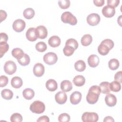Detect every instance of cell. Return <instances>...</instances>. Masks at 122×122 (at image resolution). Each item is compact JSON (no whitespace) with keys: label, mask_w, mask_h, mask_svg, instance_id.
Returning <instances> with one entry per match:
<instances>
[{"label":"cell","mask_w":122,"mask_h":122,"mask_svg":"<svg viewBox=\"0 0 122 122\" xmlns=\"http://www.w3.org/2000/svg\"><path fill=\"white\" fill-rule=\"evenodd\" d=\"M101 93L100 87L97 85H93L89 90L86 96V101L89 104H95L98 100Z\"/></svg>","instance_id":"obj_1"},{"label":"cell","mask_w":122,"mask_h":122,"mask_svg":"<svg viewBox=\"0 0 122 122\" xmlns=\"http://www.w3.org/2000/svg\"><path fill=\"white\" fill-rule=\"evenodd\" d=\"M62 21L65 23H69L71 25H75L77 23V20L71 12L65 11L61 16Z\"/></svg>","instance_id":"obj_2"},{"label":"cell","mask_w":122,"mask_h":122,"mask_svg":"<svg viewBox=\"0 0 122 122\" xmlns=\"http://www.w3.org/2000/svg\"><path fill=\"white\" fill-rule=\"evenodd\" d=\"M30 109L33 113L41 114L44 112L45 106L44 103L40 101H35L30 105Z\"/></svg>","instance_id":"obj_3"},{"label":"cell","mask_w":122,"mask_h":122,"mask_svg":"<svg viewBox=\"0 0 122 122\" xmlns=\"http://www.w3.org/2000/svg\"><path fill=\"white\" fill-rule=\"evenodd\" d=\"M98 118L97 113L93 112H85L81 116L82 121L84 122H96Z\"/></svg>","instance_id":"obj_4"},{"label":"cell","mask_w":122,"mask_h":122,"mask_svg":"<svg viewBox=\"0 0 122 122\" xmlns=\"http://www.w3.org/2000/svg\"><path fill=\"white\" fill-rule=\"evenodd\" d=\"M58 60V57L56 53L50 52L46 53L43 56V61L44 62L48 65L55 64Z\"/></svg>","instance_id":"obj_5"},{"label":"cell","mask_w":122,"mask_h":122,"mask_svg":"<svg viewBox=\"0 0 122 122\" xmlns=\"http://www.w3.org/2000/svg\"><path fill=\"white\" fill-rule=\"evenodd\" d=\"M17 70V66L15 63L12 61H6L4 66V70L6 73L9 75L14 74Z\"/></svg>","instance_id":"obj_6"},{"label":"cell","mask_w":122,"mask_h":122,"mask_svg":"<svg viewBox=\"0 0 122 122\" xmlns=\"http://www.w3.org/2000/svg\"><path fill=\"white\" fill-rule=\"evenodd\" d=\"M101 20L100 16L95 13L90 14L87 17V22L91 26H95L99 24Z\"/></svg>","instance_id":"obj_7"},{"label":"cell","mask_w":122,"mask_h":122,"mask_svg":"<svg viewBox=\"0 0 122 122\" xmlns=\"http://www.w3.org/2000/svg\"><path fill=\"white\" fill-rule=\"evenodd\" d=\"M26 26L25 22L21 19L15 20L12 24L13 29L16 32H21L25 29Z\"/></svg>","instance_id":"obj_8"},{"label":"cell","mask_w":122,"mask_h":122,"mask_svg":"<svg viewBox=\"0 0 122 122\" xmlns=\"http://www.w3.org/2000/svg\"><path fill=\"white\" fill-rule=\"evenodd\" d=\"M36 34L37 38L40 39H44L47 36L48 31L45 26L40 25L36 28Z\"/></svg>","instance_id":"obj_9"},{"label":"cell","mask_w":122,"mask_h":122,"mask_svg":"<svg viewBox=\"0 0 122 122\" xmlns=\"http://www.w3.org/2000/svg\"><path fill=\"white\" fill-rule=\"evenodd\" d=\"M45 71V68L43 65L41 63L35 64L33 68V72L36 77H41L43 75Z\"/></svg>","instance_id":"obj_10"},{"label":"cell","mask_w":122,"mask_h":122,"mask_svg":"<svg viewBox=\"0 0 122 122\" xmlns=\"http://www.w3.org/2000/svg\"><path fill=\"white\" fill-rule=\"evenodd\" d=\"M102 13L104 16L107 18H111L115 13V8L109 5H106L102 9Z\"/></svg>","instance_id":"obj_11"},{"label":"cell","mask_w":122,"mask_h":122,"mask_svg":"<svg viewBox=\"0 0 122 122\" xmlns=\"http://www.w3.org/2000/svg\"><path fill=\"white\" fill-rule=\"evenodd\" d=\"M56 102L60 104L65 103L67 100V96L64 92H59L55 95Z\"/></svg>","instance_id":"obj_12"},{"label":"cell","mask_w":122,"mask_h":122,"mask_svg":"<svg viewBox=\"0 0 122 122\" xmlns=\"http://www.w3.org/2000/svg\"><path fill=\"white\" fill-rule=\"evenodd\" d=\"M81 94L80 92L75 91L72 92L70 96V102L71 104L76 105L78 104L81 99Z\"/></svg>","instance_id":"obj_13"},{"label":"cell","mask_w":122,"mask_h":122,"mask_svg":"<svg viewBox=\"0 0 122 122\" xmlns=\"http://www.w3.org/2000/svg\"><path fill=\"white\" fill-rule=\"evenodd\" d=\"M106 104L109 107L115 106L117 102V99L115 95L111 93H108L105 97Z\"/></svg>","instance_id":"obj_14"},{"label":"cell","mask_w":122,"mask_h":122,"mask_svg":"<svg viewBox=\"0 0 122 122\" xmlns=\"http://www.w3.org/2000/svg\"><path fill=\"white\" fill-rule=\"evenodd\" d=\"M87 61L90 67L94 68L98 65L100 62V59L97 55L92 54L88 57Z\"/></svg>","instance_id":"obj_15"},{"label":"cell","mask_w":122,"mask_h":122,"mask_svg":"<svg viewBox=\"0 0 122 122\" xmlns=\"http://www.w3.org/2000/svg\"><path fill=\"white\" fill-rule=\"evenodd\" d=\"M26 36L29 41H35L38 38L36 34V29L33 27L28 29L26 33Z\"/></svg>","instance_id":"obj_16"},{"label":"cell","mask_w":122,"mask_h":122,"mask_svg":"<svg viewBox=\"0 0 122 122\" xmlns=\"http://www.w3.org/2000/svg\"><path fill=\"white\" fill-rule=\"evenodd\" d=\"M48 44L51 47L55 48L58 47L61 44V39L57 36H52L49 39Z\"/></svg>","instance_id":"obj_17"},{"label":"cell","mask_w":122,"mask_h":122,"mask_svg":"<svg viewBox=\"0 0 122 122\" xmlns=\"http://www.w3.org/2000/svg\"><path fill=\"white\" fill-rule=\"evenodd\" d=\"M46 87L50 92H54L57 89L58 85L55 80L49 79L46 82Z\"/></svg>","instance_id":"obj_18"},{"label":"cell","mask_w":122,"mask_h":122,"mask_svg":"<svg viewBox=\"0 0 122 122\" xmlns=\"http://www.w3.org/2000/svg\"><path fill=\"white\" fill-rule=\"evenodd\" d=\"M72 85L71 82L69 80H64L61 83V89L64 92H68L71 90Z\"/></svg>","instance_id":"obj_19"},{"label":"cell","mask_w":122,"mask_h":122,"mask_svg":"<svg viewBox=\"0 0 122 122\" xmlns=\"http://www.w3.org/2000/svg\"><path fill=\"white\" fill-rule=\"evenodd\" d=\"M22 79L18 76L13 77L11 80V86L16 89L20 88L22 86Z\"/></svg>","instance_id":"obj_20"},{"label":"cell","mask_w":122,"mask_h":122,"mask_svg":"<svg viewBox=\"0 0 122 122\" xmlns=\"http://www.w3.org/2000/svg\"><path fill=\"white\" fill-rule=\"evenodd\" d=\"M73 82L76 86H82L85 82V79L82 75H77L73 78Z\"/></svg>","instance_id":"obj_21"},{"label":"cell","mask_w":122,"mask_h":122,"mask_svg":"<svg viewBox=\"0 0 122 122\" xmlns=\"http://www.w3.org/2000/svg\"><path fill=\"white\" fill-rule=\"evenodd\" d=\"M22 94L23 97L26 100H31L34 96V91L30 88H26L24 89L22 92Z\"/></svg>","instance_id":"obj_22"},{"label":"cell","mask_w":122,"mask_h":122,"mask_svg":"<svg viewBox=\"0 0 122 122\" xmlns=\"http://www.w3.org/2000/svg\"><path fill=\"white\" fill-rule=\"evenodd\" d=\"M24 53L23 51L20 48H14L12 50L11 54L13 57L17 60H19L21 59L24 55Z\"/></svg>","instance_id":"obj_23"},{"label":"cell","mask_w":122,"mask_h":122,"mask_svg":"<svg viewBox=\"0 0 122 122\" xmlns=\"http://www.w3.org/2000/svg\"><path fill=\"white\" fill-rule=\"evenodd\" d=\"M92 38L90 34H85L84 35L81 40V44L84 46H87L89 45L92 42Z\"/></svg>","instance_id":"obj_24"},{"label":"cell","mask_w":122,"mask_h":122,"mask_svg":"<svg viewBox=\"0 0 122 122\" xmlns=\"http://www.w3.org/2000/svg\"><path fill=\"white\" fill-rule=\"evenodd\" d=\"M110 83L107 81H103L100 84L101 92L103 94H108L110 92L109 87Z\"/></svg>","instance_id":"obj_25"},{"label":"cell","mask_w":122,"mask_h":122,"mask_svg":"<svg viewBox=\"0 0 122 122\" xmlns=\"http://www.w3.org/2000/svg\"><path fill=\"white\" fill-rule=\"evenodd\" d=\"M74 67L78 71H83L86 68L85 62L82 60H78L74 64Z\"/></svg>","instance_id":"obj_26"},{"label":"cell","mask_w":122,"mask_h":122,"mask_svg":"<svg viewBox=\"0 0 122 122\" xmlns=\"http://www.w3.org/2000/svg\"><path fill=\"white\" fill-rule=\"evenodd\" d=\"M1 95L2 97L4 99L9 100L12 99V98L13 97V93L11 90L7 89H5L2 90Z\"/></svg>","instance_id":"obj_27"},{"label":"cell","mask_w":122,"mask_h":122,"mask_svg":"<svg viewBox=\"0 0 122 122\" xmlns=\"http://www.w3.org/2000/svg\"><path fill=\"white\" fill-rule=\"evenodd\" d=\"M110 50L108 47L102 43H101L98 47V51L102 55H107L109 53Z\"/></svg>","instance_id":"obj_28"},{"label":"cell","mask_w":122,"mask_h":122,"mask_svg":"<svg viewBox=\"0 0 122 122\" xmlns=\"http://www.w3.org/2000/svg\"><path fill=\"white\" fill-rule=\"evenodd\" d=\"M110 89L113 92H118L121 89V85L120 82L114 81L110 83Z\"/></svg>","instance_id":"obj_29"},{"label":"cell","mask_w":122,"mask_h":122,"mask_svg":"<svg viewBox=\"0 0 122 122\" xmlns=\"http://www.w3.org/2000/svg\"><path fill=\"white\" fill-rule=\"evenodd\" d=\"M35 14L34 10L33 9L29 8L24 10L23 11V16L27 19H32Z\"/></svg>","instance_id":"obj_30"},{"label":"cell","mask_w":122,"mask_h":122,"mask_svg":"<svg viewBox=\"0 0 122 122\" xmlns=\"http://www.w3.org/2000/svg\"><path fill=\"white\" fill-rule=\"evenodd\" d=\"M108 65L111 70H115L119 67V62L116 59H112L109 61Z\"/></svg>","instance_id":"obj_31"},{"label":"cell","mask_w":122,"mask_h":122,"mask_svg":"<svg viewBox=\"0 0 122 122\" xmlns=\"http://www.w3.org/2000/svg\"><path fill=\"white\" fill-rule=\"evenodd\" d=\"M9 48V44L7 42H0V58L2 57L3 55L8 51Z\"/></svg>","instance_id":"obj_32"},{"label":"cell","mask_w":122,"mask_h":122,"mask_svg":"<svg viewBox=\"0 0 122 122\" xmlns=\"http://www.w3.org/2000/svg\"><path fill=\"white\" fill-rule=\"evenodd\" d=\"M18 62L22 66H26L28 65L30 62V58L29 56L25 53L23 57L19 60H17Z\"/></svg>","instance_id":"obj_33"},{"label":"cell","mask_w":122,"mask_h":122,"mask_svg":"<svg viewBox=\"0 0 122 122\" xmlns=\"http://www.w3.org/2000/svg\"><path fill=\"white\" fill-rule=\"evenodd\" d=\"M36 50L39 52H44L47 48L46 43L43 41H40L36 43L35 45Z\"/></svg>","instance_id":"obj_34"},{"label":"cell","mask_w":122,"mask_h":122,"mask_svg":"<svg viewBox=\"0 0 122 122\" xmlns=\"http://www.w3.org/2000/svg\"><path fill=\"white\" fill-rule=\"evenodd\" d=\"M75 51V49L71 46L66 45L63 49V51L64 55L66 56H70L72 55Z\"/></svg>","instance_id":"obj_35"},{"label":"cell","mask_w":122,"mask_h":122,"mask_svg":"<svg viewBox=\"0 0 122 122\" xmlns=\"http://www.w3.org/2000/svg\"><path fill=\"white\" fill-rule=\"evenodd\" d=\"M66 45H69L72 47L75 50L78 47V43L77 41L74 39H69L67 40L65 43Z\"/></svg>","instance_id":"obj_36"},{"label":"cell","mask_w":122,"mask_h":122,"mask_svg":"<svg viewBox=\"0 0 122 122\" xmlns=\"http://www.w3.org/2000/svg\"><path fill=\"white\" fill-rule=\"evenodd\" d=\"M22 121V117L19 113H14L10 116V121L12 122H21Z\"/></svg>","instance_id":"obj_37"},{"label":"cell","mask_w":122,"mask_h":122,"mask_svg":"<svg viewBox=\"0 0 122 122\" xmlns=\"http://www.w3.org/2000/svg\"><path fill=\"white\" fill-rule=\"evenodd\" d=\"M58 4L61 8L66 9L70 6V1L69 0H60L58 1Z\"/></svg>","instance_id":"obj_38"},{"label":"cell","mask_w":122,"mask_h":122,"mask_svg":"<svg viewBox=\"0 0 122 122\" xmlns=\"http://www.w3.org/2000/svg\"><path fill=\"white\" fill-rule=\"evenodd\" d=\"M70 116L67 113H63L58 117V121L60 122H68L70 121Z\"/></svg>","instance_id":"obj_39"},{"label":"cell","mask_w":122,"mask_h":122,"mask_svg":"<svg viewBox=\"0 0 122 122\" xmlns=\"http://www.w3.org/2000/svg\"><path fill=\"white\" fill-rule=\"evenodd\" d=\"M101 43L106 45L107 47H108V48L110 49V50L112 49L114 46V42H113V41L109 39H107L103 40L101 42Z\"/></svg>","instance_id":"obj_40"},{"label":"cell","mask_w":122,"mask_h":122,"mask_svg":"<svg viewBox=\"0 0 122 122\" xmlns=\"http://www.w3.org/2000/svg\"><path fill=\"white\" fill-rule=\"evenodd\" d=\"M8 83V78L7 76L1 75L0 77V87H4Z\"/></svg>","instance_id":"obj_41"},{"label":"cell","mask_w":122,"mask_h":122,"mask_svg":"<svg viewBox=\"0 0 122 122\" xmlns=\"http://www.w3.org/2000/svg\"><path fill=\"white\" fill-rule=\"evenodd\" d=\"M120 0H108L107 4L108 5L112 6L115 8L119 4Z\"/></svg>","instance_id":"obj_42"},{"label":"cell","mask_w":122,"mask_h":122,"mask_svg":"<svg viewBox=\"0 0 122 122\" xmlns=\"http://www.w3.org/2000/svg\"><path fill=\"white\" fill-rule=\"evenodd\" d=\"M122 71H119L117 72L114 75V79L116 81L120 82V83L122 82Z\"/></svg>","instance_id":"obj_43"},{"label":"cell","mask_w":122,"mask_h":122,"mask_svg":"<svg viewBox=\"0 0 122 122\" xmlns=\"http://www.w3.org/2000/svg\"><path fill=\"white\" fill-rule=\"evenodd\" d=\"M0 42H7L8 40V36L6 33L4 32H1L0 33Z\"/></svg>","instance_id":"obj_44"},{"label":"cell","mask_w":122,"mask_h":122,"mask_svg":"<svg viewBox=\"0 0 122 122\" xmlns=\"http://www.w3.org/2000/svg\"><path fill=\"white\" fill-rule=\"evenodd\" d=\"M49 121H50V120L49 117L46 115L41 116L37 120V122H49Z\"/></svg>","instance_id":"obj_45"},{"label":"cell","mask_w":122,"mask_h":122,"mask_svg":"<svg viewBox=\"0 0 122 122\" xmlns=\"http://www.w3.org/2000/svg\"><path fill=\"white\" fill-rule=\"evenodd\" d=\"M93 3L96 6L101 7L104 4V0H94Z\"/></svg>","instance_id":"obj_46"},{"label":"cell","mask_w":122,"mask_h":122,"mask_svg":"<svg viewBox=\"0 0 122 122\" xmlns=\"http://www.w3.org/2000/svg\"><path fill=\"white\" fill-rule=\"evenodd\" d=\"M0 21L1 22L2 20H5L7 17V13L5 11L3 10H0Z\"/></svg>","instance_id":"obj_47"},{"label":"cell","mask_w":122,"mask_h":122,"mask_svg":"<svg viewBox=\"0 0 122 122\" xmlns=\"http://www.w3.org/2000/svg\"><path fill=\"white\" fill-rule=\"evenodd\" d=\"M103 122H114V119H113V118L111 116H107V117H105L104 118V119L103 120Z\"/></svg>","instance_id":"obj_48"},{"label":"cell","mask_w":122,"mask_h":122,"mask_svg":"<svg viewBox=\"0 0 122 122\" xmlns=\"http://www.w3.org/2000/svg\"><path fill=\"white\" fill-rule=\"evenodd\" d=\"M121 17H122V16H120L118 18V20H117V21H118V23L120 24V26H122L121 23Z\"/></svg>","instance_id":"obj_49"}]
</instances>
